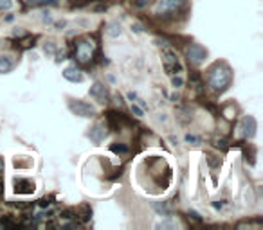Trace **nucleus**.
<instances>
[{
    "mask_svg": "<svg viewBox=\"0 0 263 230\" xmlns=\"http://www.w3.org/2000/svg\"><path fill=\"white\" fill-rule=\"evenodd\" d=\"M231 81H233V74H231V69L226 61H216L209 69L208 83L215 92H226L229 88Z\"/></svg>",
    "mask_w": 263,
    "mask_h": 230,
    "instance_id": "nucleus-1",
    "label": "nucleus"
},
{
    "mask_svg": "<svg viewBox=\"0 0 263 230\" xmlns=\"http://www.w3.org/2000/svg\"><path fill=\"white\" fill-rule=\"evenodd\" d=\"M162 65H164V70L170 77L179 76L180 72H184V67H182V63H180L179 56H177V52L170 47L162 49Z\"/></svg>",
    "mask_w": 263,
    "mask_h": 230,
    "instance_id": "nucleus-2",
    "label": "nucleus"
},
{
    "mask_svg": "<svg viewBox=\"0 0 263 230\" xmlns=\"http://www.w3.org/2000/svg\"><path fill=\"white\" fill-rule=\"evenodd\" d=\"M69 110L74 113V115H78V117H85V119L94 117L96 113H98V110H96L90 102H85V101H81V99H70Z\"/></svg>",
    "mask_w": 263,
    "mask_h": 230,
    "instance_id": "nucleus-3",
    "label": "nucleus"
},
{
    "mask_svg": "<svg viewBox=\"0 0 263 230\" xmlns=\"http://www.w3.org/2000/svg\"><path fill=\"white\" fill-rule=\"evenodd\" d=\"M182 6V0H159L155 13L161 16H170L173 13L179 11V8Z\"/></svg>",
    "mask_w": 263,
    "mask_h": 230,
    "instance_id": "nucleus-4",
    "label": "nucleus"
},
{
    "mask_svg": "<svg viewBox=\"0 0 263 230\" xmlns=\"http://www.w3.org/2000/svg\"><path fill=\"white\" fill-rule=\"evenodd\" d=\"M88 94H90V97L94 99V101H98L99 104H106V102L110 101L108 88H106L101 81H96V83L90 87V90H88Z\"/></svg>",
    "mask_w": 263,
    "mask_h": 230,
    "instance_id": "nucleus-5",
    "label": "nucleus"
},
{
    "mask_svg": "<svg viewBox=\"0 0 263 230\" xmlns=\"http://www.w3.org/2000/svg\"><path fill=\"white\" fill-rule=\"evenodd\" d=\"M92 54H94V45H92V41H88V40L78 41V45H76V58H78V61H81V63L90 61Z\"/></svg>",
    "mask_w": 263,
    "mask_h": 230,
    "instance_id": "nucleus-6",
    "label": "nucleus"
},
{
    "mask_svg": "<svg viewBox=\"0 0 263 230\" xmlns=\"http://www.w3.org/2000/svg\"><path fill=\"white\" fill-rule=\"evenodd\" d=\"M256 130H258V124H256V119L252 115H247V117L241 119V124H240V133L245 140H251L254 139L256 135Z\"/></svg>",
    "mask_w": 263,
    "mask_h": 230,
    "instance_id": "nucleus-7",
    "label": "nucleus"
},
{
    "mask_svg": "<svg viewBox=\"0 0 263 230\" xmlns=\"http://www.w3.org/2000/svg\"><path fill=\"white\" fill-rule=\"evenodd\" d=\"M187 58H190V61L195 63V65H200V63L208 58V51H205L200 44H191L190 47H187Z\"/></svg>",
    "mask_w": 263,
    "mask_h": 230,
    "instance_id": "nucleus-8",
    "label": "nucleus"
},
{
    "mask_svg": "<svg viewBox=\"0 0 263 230\" xmlns=\"http://www.w3.org/2000/svg\"><path fill=\"white\" fill-rule=\"evenodd\" d=\"M106 126L103 124V122H98V124H94L90 130H88V133H87V137L92 140L94 144H101L103 140L106 139V135H108V132H106Z\"/></svg>",
    "mask_w": 263,
    "mask_h": 230,
    "instance_id": "nucleus-9",
    "label": "nucleus"
},
{
    "mask_svg": "<svg viewBox=\"0 0 263 230\" xmlns=\"http://www.w3.org/2000/svg\"><path fill=\"white\" fill-rule=\"evenodd\" d=\"M15 193L16 194H31L34 193V182L29 178H16L15 180Z\"/></svg>",
    "mask_w": 263,
    "mask_h": 230,
    "instance_id": "nucleus-10",
    "label": "nucleus"
},
{
    "mask_svg": "<svg viewBox=\"0 0 263 230\" xmlns=\"http://www.w3.org/2000/svg\"><path fill=\"white\" fill-rule=\"evenodd\" d=\"M63 77H65L67 81H70V83H83V79H85V76L81 74L80 69H76V65L67 67V69L63 70Z\"/></svg>",
    "mask_w": 263,
    "mask_h": 230,
    "instance_id": "nucleus-11",
    "label": "nucleus"
},
{
    "mask_svg": "<svg viewBox=\"0 0 263 230\" xmlns=\"http://www.w3.org/2000/svg\"><path fill=\"white\" fill-rule=\"evenodd\" d=\"M13 69H15V61L11 56H0V74H9Z\"/></svg>",
    "mask_w": 263,
    "mask_h": 230,
    "instance_id": "nucleus-12",
    "label": "nucleus"
},
{
    "mask_svg": "<svg viewBox=\"0 0 263 230\" xmlns=\"http://www.w3.org/2000/svg\"><path fill=\"white\" fill-rule=\"evenodd\" d=\"M106 34H108L110 38H119L121 34H123L121 24L119 22H110L108 26H106Z\"/></svg>",
    "mask_w": 263,
    "mask_h": 230,
    "instance_id": "nucleus-13",
    "label": "nucleus"
},
{
    "mask_svg": "<svg viewBox=\"0 0 263 230\" xmlns=\"http://www.w3.org/2000/svg\"><path fill=\"white\" fill-rule=\"evenodd\" d=\"M58 0H29L31 8H45V6H56Z\"/></svg>",
    "mask_w": 263,
    "mask_h": 230,
    "instance_id": "nucleus-14",
    "label": "nucleus"
},
{
    "mask_svg": "<svg viewBox=\"0 0 263 230\" xmlns=\"http://www.w3.org/2000/svg\"><path fill=\"white\" fill-rule=\"evenodd\" d=\"M110 150L114 151V153H117V155H126L128 151V146H124V144H119V142H114L112 146H110Z\"/></svg>",
    "mask_w": 263,
    "mask_h": 230,
    "instance_id": "nucleus-15",
    "label": "nucleus"
},
{
    "mask_svg": "<svg viewBox=\"0 0 263 230\" xmlns=\"http://www.w3.org/2000/svg\"><path fill=\"white\" fill-rule=\"evenodd\" d=\"M154 208L161 216H166V218H170V207L166 203H154Z\"/></svg>",
    "mask_w": 263,
    "mask_h": 230,
    "instance_id": "nucleus-16",
    "label": "nucleus"
},
{
    "mask_svg": "<svg viewBox=\"0 0 263 230\" xmlns=\"http://www.w3.org/2000/svg\"><path fill=\"white\" fill-rule=\"evenodd\" d=\"M175 226H179V223H177V221H172V219H168V221L157 223V228H175Z\"/></svg>",
    "mask_w": 263,
    "mask_h": 230,
    "instance_id": "nucleus-17",
    "label": "nucleus"
},
{
    "mask_svg": "<svg viewBox=\"0 0 263 230\" xmlns=\"http://www.w3.org/2000/svg\"><path fill=\"white\" fill-rule=\"evenodd\" d=\"M132 113H134L136 117H144V110L141 108L139 104H136V102H132Z\"/></svg>",
    "mask_w": 263,
    "mask_h": 230,
    "instance_id": "nucleus-18",
    "label": "nucleus"
},
{
    "mask_svg": "<svg viewBox=\"0 0 263 230\" xmlns=\"http://www.w3.org/2000/svg\"><path fill=\"white\" fill-rule=\"evenodd\" d=\"M13 0H0V11H8V9L13 8Z\"/></svg>",
    "mask_w": 263,
    "mask_h": 230,
    "instance_id": "nucleus-19",
    "label": "nucleus"
},
{
    "mask_svg": "<svg viewBox=\"0 0 263 230\" xmlns=\"http://www.w3.org/2000/svg\"><path fill=\"white\" fill-rule=\"evenodd\" d=\"M184 85V79L180 76H172V87L173 88H180Z\"/></svg>",
    "mask_w": 263,
    "mask_h": 230,
    "instance_id": "nucleus-20",
    "label": "nucleus"
},
{
    "mask_svg": "<svg viewBox=\"0 0 263 230\" xmlns=\"http://www.w3.org/2000/svg\"><path fill=\"white\" fill-rule=\"evenodd\" d=\"M186 142H190V144H200L202 139H200V137H197V135H191V133H187V135H186Z\"/></svg>",
    "mask_w": 263,
    "mask_h": 230,
    "instance_id": "nucleus-21",
    "label": "nucleus"
},
{
    "mask_svg": "<svg viewBox=\"0 0 263 230\" xmlns=\"http://www.w3.org/2000/svg\"><path fill=\"white\" fill-rule=\"evenodd\" d=\"M132 2H134V4H136L137 8H146V6L150 4L152 0H132Z\"/></svg>",
    "mask_w": 263,
    "mask_h": 230,
    "instance_id": "nucleus-22",
    "label": "nucleus"
},
{
    "mask_svg": "<svg viewBox=\"0 0 263 230\" xmlns=\"http://www.w3.org/2000/svg\"><path fill=\"white\" fill-rule=\"evenodd\" d=\"M42 22H44V24H52L51 13H49V11H44V13H42Z\"/></svg>",
    "mask_w": 263,
    "mask_h": 230,
    "instance_id": "nucleus-23",
    "label": "nucleus"
},
{
    "mask_svg": "<svg viewBox=\"0 0 263 230\" xmlns=\"http://www.w3.org/2000/svg\"><path fill=\"white\" fill-rule=\"evenodd\" d=\"M132 31H134V33H137V34H141L144 31V27L141 26V24H134V26H132Z\"/></svg>",
    "mask_w": 263,
    "mask_h": 230,
    "instance_id": "nucleus-24",
    "label": "nucleus"
},
{
    "mask_svg": "<svg viewBox=\"0 0 263 230\" xmlns=\"http://www.w3.org/2000/svg\"><path fill=\"white\" fill-rule=\"evenodd\" d=\"M45 52H49V54L54 52V45H52V41H49V45H45Z\"/></svg>",
    "mask_w": 263,
    "mask_h": 230,
    "instance_id": "nucleus-25",
    "label": "nucleus"
},
{
    "mask_svg": "<svg viewBox=\"0 0 263 230\" xmlns=\"http://www.w3.org/2000/svg\"><path fill=\"white\" fill-rule=\"evenodd\" d=\"M13 34H15V36H22V34H24V31L20 29V27H16V29L13 31Z\"/></svg>",
    "mask_w": 263,
    "mask_h": 230,
    "instance_id": "nucleus-26",
    "label": "nucleus"
},
{
    "mask_svg": "<svg viewBox=\"0 0 263 230\" xmlns=\"http://www.w3.org/2000/svg\"><path fill=\"white\" fill-rule=\"evenodd\" d=\"M170 99H172L173 102H177V101H179V95H177V94H172V95H170Z\"/></svg>",
    "mask_w": 263,
    "mask_h": 230,
    "instance_id": "nucleus-27",
    "label": "nucleus"
},
{
    "mask_svg": "<svg viewBox=\"0 0 263 230\" xmlns=\"http://www.w3.org/2000/svg\"><path fill=\"white\" fill-rule=\"evenodd\" d=\"M2 185H4V178L0 176V194H2Z\"/></svg>",
    "mask_w": 263,
    "mask_h": 230,
    "instance_id": "nucleus-28",
    "label": "nucleus"
}]
</instances>
